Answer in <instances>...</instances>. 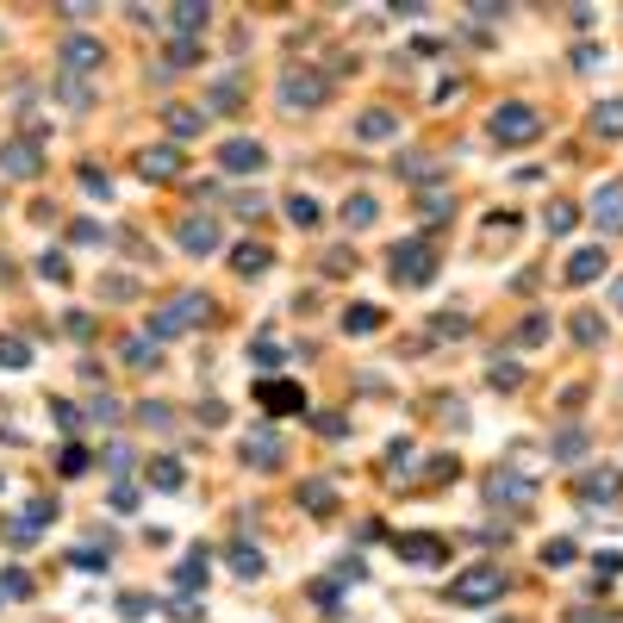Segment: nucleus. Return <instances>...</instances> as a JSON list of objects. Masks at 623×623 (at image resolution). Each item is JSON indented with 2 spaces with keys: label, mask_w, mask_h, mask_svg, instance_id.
<instances>
[{
  "label": "nucleus",
  "mask_w": 623,
  "mask_h": 623,
  "mask_svg": "<svg viewBox=\"0 0 623 623\" xmlns=\"http://www.w3.org/2000/svg\"><path fill=\"white\" fill-rule=\"evenodd\" d=\"M487 380H493L498 393H511V386H517V380H523V368H517V362H505V356H498V362H493V374H487Z\"/></svg>",
  "instance_id": "45"
},
{
  "label": "nucleus",
  "mask_w": 623,
  "mask_h": 623,
  "mask_svg": "<svg viewBox=\"0 0 623 623\" xmlns=\"http://www.w3.org/2000/svg\"><path fill=\"white\" fill-rule=\"evenodd\" d=\"M393 131H399V119H393L386 107H368V113L356 119V137H362V143H386Z\"/></svg>",
  "instance_id": "18"
},
{
  "label": "nucleus",
  "mask_w": 623,
  "mask_h": 623,
  "mask_svg": "<svg viewBox=\"0 0 623 623\" xmlns=\"http://www.w3.org/2000/svg\"><path fill=\"white\" fill-rule=\"evenodd\" d=\"M268 262H274L268 244H238V249H231V268H238V274H262Z\"/></svg>",
  "instance_id": "28"
},
{
  "label": "nucleus",
  "mask_w": 623,
  "mask_h": 623,
  "mask_svg": "<svg viewBox=\"0 0 623 623\" xmlns=\"http://www.w3.org/2000/svg\"><path fill=\"white\" fill-rule=\"evenodd\" d=\"M238 100H244V82H219V88L206 94V107H212V113H225V107H238Z\"/></svg>",
  "instance_id": "39"
},
{
  "label": "nucleus",
  "mask_w": 623,
  "mask_h": 623,
  "mask_svg": "<svg viewBox=\"0 0 623 623\" xmlns=\"http://www.w3.org/2000/svg\"><path fill=\"white\" fill-rule=\"evenodd\" d=\"M593 131H599V137H623V100L593 107Z\"/></svg>",
  "instance_id": "33"
},
{
  "label": "nucleus",
  "mask_w": 623,
  "mask_h": 623,
  "mask_svg": "<svg viewBox=\"0 0 623 623\" xmlns=\"http://www.w3.org/2000/svg\"><path fill=\"white\" fill-rule=\"evenodd\" d=\"M0 593H6V599H31V580H25L19 567H6V574H0Z\"/></svg>",
  "instance_id": "49"
},
{
  "label": "nucleus",
  "mask_w": 623,
  "mask_h": 623,
  "mask_svg": "<svg viewBox=\"0 0 623 623\" xmlns=\"http://www.w3.org/2000/svg\"><path fill=\"white\" fill-rule=\"evenodd\" d=\"M137 418H143L150 430H169V424H175V405H169V399H143V405H137Z\"/></svg>",
  "instance_id": "36"
},
{
  "label": "nucleus",
  "mask_w": 623,
  "mask_h": 623,
  "mask_svg": "<svg viewBox=\"0 0 623 623\" xmlns=\"http://www.w3.org/2000/svg\"><path fill=\"white\" fill-rule=\"evenodd\" d=\"M574 555H580V549H574L567 536H555V542H542V567H567Z\"/></svg>",
  "instance_id": "43"
},
{
  "label": "nucleus",
  "mask_w": 623,
  "mask_h": 623,
  "mask_svg": "<svg viewBox=\"0 0 623 623\" xmlns=\"http://www.w3.org/2000/svg\"><path fill=\"white\" fill-rule=\"evenodd\" d=\"M63 324H69V337H75V343H88V337H94V318H88V312H69Z\"/></svg>",
  "instance_id": "55"
},
{
  "label": "nucleus",
  "mask_w": 623,
  "mask_h": 623,
  "mask_svg": "<svg viewBox=\"0 0 623 623\" xmlns=\"http://www.w3.org/2000/svg\"><path fill=\"white\" fill-rule=\"evenodd\" d=\"M175 244L187 249V255H212V249L225 244V231H219L212 219H181V225H175Z\"/></svg>",
  "instance_id": "12"
},
{
  "label": "nucleus",
  "mask_w": 623,
  "mask_h": 623,
  "mask_svg": "<svg viewBox=\"0 0 623 623\" xmlns=\"http://www.w3.org/2000/svg\"><path fill=\"white\" fill-rule=\"evenodd\" d=\"M517 343H523V350L549 343V318H542V312H530V318H523V331H517Z\"/></svg>",
  "instance_id": "41"
},
{
  "label": "nucleus",
  "mask_w": 623,
  "mask_h": 623,
  "mask_svg": "<svg viewBox=\"0 0 623 623\" xmlns=\"http://www.w3.org/2000/svg\"><path fill=\"white\" fill-rule=\"evenodd\" d=\"M255 405L268 411V418H287V411H299L306 405V393H299V380H255Z\"/></svg>",
  "instance_id": "9"
},
{
  "label": "nucleus",
  "mask_w": 623,
  "mask_h": 623,
  "mask_svg": "<svg viewBox=\"0 0 623 623\" xmlns=\"http://www.w3.org/2000/svg\"><path fill=\"white\" fill-rule=\"evenodd\" d=\"M249 356H255V368H274V362H281V350H274V343H262V337L249 343Z\"/></svg>",
  "instance_id": "56"
},
{
  "label": "nucleus",
  "mask_w": 623,
  "mask_h": 623,
  "mask_svg": "<svg viewBox=\"0 0 623 623\" xmlns=\"http://www.w3.org/2000/svg\"><path fill=\"white\" fill-rule=\"evenodd\" d=\"M50 517H56V505H50V498H31V505H25V517H19V523H25V530H31V536H44V523H50Z\"/></svg>",
  "instance_id": "37"
},
{
  "label": "nucleus",
  "mask_w": 623,
  "mask_h": 623,
  "mask_svg": "<svg viewBox=\"0 0 623 623\" xmlns=\"http://www.w3.org/2000/svg\"><path fill=\"white\" fill-rule=\"evenodd\" d=\"M542 225H549L555 238H567V231L580 225V206H574V200H549V212H542Z\"/></svg>",
  "instance_id": "25"
},
{
  "label": "nucleus",
  "mask_w": 623,
  "mask_h": 623,
  "mask_svg": "<svg viewBox=\"0 0 623 623\" xmlns=\"http://www.w3.org/2000/svg\"><path fill=\"white\" fill-rule=\"evenodd\" d=\"M611 306H618V312H623V281H611Z\"/></svg>",
  "instance_id": "61"
},
{
  "label": "nucleus",
  "mask_w": 623,
  "mask_h": 623,
  "mask_svg": "<svg viewBox=\"0 0 623 623\" xmlns=\"http://www.w3.org/2000/svg\"><path fill=\"white\" fill-rule=\"evenodd\" d=\"M312 424H318V437H331V443H337V437H350V424H343V418H337V411H318V418H312Z\"/></svg>",
  "instance_id": "53"
},
{
  "label": "nucleus",
  "mask_w": 623,
  "mask_h": 623,
  "mask_svg": "<svg viewBox=\"0 0 623 623\" xmlns=\"http://www.w3.org/2000/svg\"><path fill=\"white\" fill-rule=\"evenodd\" d=\"M505 586H511V574H498V567H468L462 580H449V599H455V605H493Z\"/></svg>",
  "instance_id": "4"
},
{
  "label": "nucleus",
  "mask_w": 623,
  "mask_h": 623,
  "mask_svg": "<svg viewBox=\"0 0 623 623\" xmlns=\"http://www.w3.org/2000/svg\"><path fill=\"white\" fill-rule=\"evenodd\" d=\"M599 574H605V580H618V574H623V555H618V549H605V555H599Z\"/></svg>",
  "instance_id": "58"
},
{
  "label": "nucleus",
  "mask_w": 623,
  "mask_h": 623,
  "mask_svg": "<svg viewBox=\"0 0 623 623\" xmlns=\"http://www.w3.org/2000/svg\"><path fill=\"white\" fill-rule=\"evenodd\" d=\"M437 337H468V312H443L437 318Z\"/></svg>",
  "instance_id": "52"
},
{
  "label": "nucleus",
  "mask_w": 623,
  "mask_h": 623,
  "mask_svg": "<svg viewBox=\"0 0 623 623\" xmlns=\"http://www.w3.org/2000/svg\"><path fill=\"white\" fill-rule=\"evenodd\" d=\"M88 411H94V424H119V418H125V405L113 399V393H100V399H94Z\"/></svg>",
  "instance_id": "46"
},
{
  "label": "nucleus",
  "mask_w": 623,
  "mask_h": 623,
  "mask_svg": "<svg viewBox=\"0 0 623 623\" xmlns=\"http://www.w3.org/2000/svg\"><path fill=\"white\" fill-rule=\"evenodd\" d=\"M125 362H131V368H156V362H162V343H156V337H125Z\"/></svg>",
  "instance_id": "26"
},
{
  "label": "nucleus",
  "mask_w": 623,
  "mask_h": 623,
  "mask_svg": "<svg viewBox=\"0 0 623 623\" xmlns=\"http://www.w3.org/2000/svg\"><path fill=\"white\" fill-rule=\"evenodd\" d=\"M131 505H137V487H125L119 480V487H113V511H131Z\"/></svg>",
  "instance_id": "59"
},
{
  "label": "nucleus",
  "mask_w": 623,
  "mask_h": 623,
  "mask_svg": "<svg viewBox=\"0 0 623 623\" xmlns=\"http://www.w3.org/2000/svg\"><path fill=\"white\" fill-rule=\"evenodd\" d=\"M50 418H56V430H63V437H75V430H82V411H75L69 399H50Z\"/></svg>",
  "instance_id": "42"
},
{
  "label": "nucleus",
  "mask_w": 623,
  "mask_h": 623,
  "mask_svg": "<svg viewBox=\"0 0 623 623\" xmlns=\"http://www.w3.org/2000/svg\"><path fill=\"white\" fill-rule=\"evenodd\" d=\"M299 505H306V511H337V487H331V480H306V487H299Z\"/></svg>",
  "instance_id": "30"
},
{
  "label": "nucleus",
  "mask_w": 623,
  "mask_h": 623,
  "mask_svg": "<svg viewBox=\"0 0 623 623\" xmlns=\"http://www.w3.org/2000/svg\"><path fill=\"white\" fill-rule=\"evenodd\" d=\"M549 449H555V462H580V455H586V430H580V424H574V430H555Z\"/></svg>",
  "instance_id": "31"
},
{
  "label": "nucleus",
  "mask_w": 623,
  "mask_h": 623,
  "mask_svg": "<svg viewBox=\"0 0 623 623\" xmlns=\"http://www.w3.org/2000/svg\"><path fill=\"white\" fill-rule=\"evenodd\" d=\"M69 561H75L82 574H107V555H100V549H69Z\"/></svg>",
  "instance_id": "48"
},
{
  "label": "nucleus",
  "mask_w": 623,
  "mask_h": 623,
  "mask_svg": "<svg viewBox=\"0 0 623 623\" xmlns=\"http://www.w3.org/2000/svg\"><path fill=\"white\" fill-rule=\"evenodd\" d=\"M82 187H88V194H94V200H107V194H113V181H107V175H100V169H82Z\"/></svg>",
  "instance_id": "54"
},
{
  "label": "nucleus",
  "mask_w": 623,
  "mask_h": 623,
  "mask_svg": "<svg viewBox=\"0 0 623 623\" xmlns=\"http://www.w3.org/2000/svg\"><path fill=\"white\" fill-rule=\"evenodd\" d=\"M536 137H542L536 107H523V100H505V107H493V143H536Z\"/></svg>",
  "instance_id": "3"
},
{
  "label": "nucleus",
  "mask_w": 623,
  "mask_h": 623,
  "mask_svg": "<svg viewBox=\"0 0 623 623\" xmlns=\"http://www.w3.org/2000/svg\"><path fill=\"white\" fill-rule=\"evenodd\" d=\"M374 219H380V206H374L368 194H350V200H343V225H350V231H362Z\"/></svg>",
  "instance_id": "29"
},
{
  "label": "nucleus",
  "mask_w": 623,
  "mask_h": 623,
  "mask_svg": "<svg viewBox=\"0 0 623 623\" xmlns=\"http://www.w3.org/2000/svg\"><path fill=\"white\" fill-rule=\"evenodd\" d=\"M100 293H107V299H137V281H131V274H119V281L107 274V281H100Z\"/></svg>",
  "instance_id": "50"
},
{
  "label": "nucleus",
  "mask_w": 623,
  "mask_h": 623,
  "mask_svg": "<svg viewBox=\"0 0 623 623\" xmlns=\"http://www.w3.org/2000/svg\"><path fill=\"white\" fill-rule=\"evenodd\" d=\"M393 549H399V561H405V567H430V574L449 561V549H443L437 536H393Z\"/></svg>",
  "instance_id": "11"
},
{
  "label": "nucleus",
  "mask_w": 623,
  "mask_h": 623,
  "mask_svg": "<svg viewBox=\"0 0 623 623\" xmlns=\"http://www.w3.org/2000/svg\"><path fill=\"white\" fill-rule=\"evenodd\" d=\"M605 262H611L605 249H580V255L567 262V281H574V287H593V281L605 274Z\"/></svg>",
  "instance_id": "20"
},
{
  "label": "nucleus",
  "mask_w": 623,
  "mask_h": 623,
  "mask_svg": "<svg viewBox=\"0 0 623 623\" xmlns=\"http://www.w3.org/2000/svg\"><path fill=\"white\" fill-rule=\"evenodd\" d=\"M38 274H44V281H69V255H63V249H44V255H38Z\"/></svg>",
  "instance_id": "40"
},
{
  "label": "nucleus",
  "mask_w": 623,
  "mask_h": 623,
  "mask_svg": "<svg viewBox=\"0 0 623 623\" xmlns=\"http://www.w3.org/2000/svg\"><path fill=\"white\" fill-rule=\"evenodd\" d=\"M580 493H586V505H605V498L623 493V474L618 468H593V474H580Z\"/></svg>",
  "instance_id": "15"
},
{
  "label": "nucleus",
  "mask_w": 623,
  "mask_h": 623,
  "mask_svg": "<svg viewBox=\"0 0 623 623\" xmlns=\"http://www.w3.org/2000/svg\"><path fill=\"white\" fill-rule=\"evenodd\" d=\"M56 100H63V107H88V88H82L75 75H63V82H56Z\"/></svg>",
  "instance_id": "47"
},
{
  "label": "nucleus",
  "mask_w": 623,
  "mask_h": 623,
  "mask_svg": "<svg viewBox=\"0 0 623 623\" xmlns=\"http://www.w3.org/2000/svg\"><path fill=\"white\" fill-rule=\"evenodd\" d=\"M206 19H212V6H200V0H187V6H169V25H175L181 38H194Z\"/></svg>",
  "instance_id": "23"
},
{
  "label": "nucleus",
  "mask_w": 623,
  "mask_h": 623,
  "mask_svg": "<svg viewBox=\"0 0 623 623\" xmlns=\"http://www.w3.org/2000/svg\"><path fill=\"white\" fill-rule=\"evenodd\" d=\"M212 312H219V306H212V293H194V287H187V293L162 299V306L150 312V324H143V331H150L156 343H169V337H181V331H200V324H212Z\"/></svg>",
  "instance_id": "1"
},
{
  "label": "nucleus",
  "mask_w": 623,
  "mask_h": 623,
  "mask_svg": "<svg viewBox=\"0 0 623 623\" xmlns=\"http://www.w3.org/2000/svg\"><path fill=\"white\" fill-rule=\"evenodd\" d=\"M386 268H393L399 287H430V281H437V249L430 244H393Z\"/></svg>",
  "instance_id": "2"
},
{
  "label": "nucleus",
  "mask_w": 623,
  "mask_h": 623,
  "mask_svg": "<svg viewBox=\"0 0 623 623\" xmlns=\"http://www.w3.org/2000/svg\"><path fill=\"white\" fill-rule=\"evenodd\" d=\"M244 462L249 468H281V462H287V443H281L274 430H249L244 437Z\"/></svg>",
  "instance_id": "14"
},
{
  "label": "nucleus",
  "mask_w": 623,
  "mask_h": 623,
  "mask_svg": "<svg viewBox=\"0 0 623 623\" xmlns=\"http://www.w3.org/2000/svg\"><path fill=\"white\" fill-rule=\"evenodd\" d=\"M206 561H212V555H206V549H194V555H187V561L175 567V586H181V593H194V586H206Z\"/></svg>",
  "instance_id": "27"
},
{
  "label": "nucleus",
  "mask_w": 623,
  "mask_h": 623,
  "mask_svg": "<svg viewBox=\"0 0 623 623\" xmlns=\"http://www.w3.org/2000/svg\"><path fill=\"white\" fill-rule=\"evenodd\" d=\"M487 505L530 511V505H536V480H523V474H487Z\"/></svg>",
  "instance_id": "10"
},
{
  "label": "nucleus",
  "mask_w": 623,
  "mask_h": 623,
  "mask_svg": "<svg viewBox=\"0 0 623 623\" xmlns=\"http://www.w3.org/2000/svg\"><path fill=\"white\" fill-rule=\"evenodd\" d=\"M181 480H187V468H181V462H169V455H162V462H150V487L181 493Z\"/></svg>",
  "instance_id": "32"
},
{
  "label": "nucleus",
  "mask_w": 623,
  "mask_h": 623,
  "mask_svg": "<svg viewBox=\"0 0 623 623\" xmlns=\"http://www.w3.org/2000/svg\"><path fill=\"white\" fill-rule=\"evenodd\" d=\"M281 107L287 113H306V107H324V94H331V82L318 75V69H293V75H281Z\"/></svg>",
  "instance_id": "5"
},
{
  "label": "nucleus",
  "mask_w": 623,
  "mask_h": 623,
  "mask_svg": "<svg viewBox=\"0 0 623 623\" xmlns=\"http://www.w3.org/2000/svg\"><path fill=\"white\" fill-rule=\"evenodd\" d=\"M0 368H31V343H19V337H0Z\"/></svg>",
  "instance_id": "38"
},
{
  "label": "nucleus",
  "mask_w": 623,
  "mask_h": 623,
  "mask_svg": "<svg viewBox=\"0 0 623 623\" xmlns=\"http://www.w3.org/2000/svg\"><path fill=\"white\" fill-rule=\"evenodd\" d=\"M137 175H143V181H175V175H181V150H175V143L137 150Z\"/></svg>",
  "instance_id": "13"
},
{
  "label": "nucleus",
  "mask_w": 623,
  "mask_h": 623,
  "mask_svg": "<svg viewBox=\"0 0 623 623\" xmlns=\"http://www.w3.org/2000/svg\"><path fill=\"white\" fill-rule=\"evenodd\" d=\"M380 324H386L380 306H350V312H343V331H350V337H374Z\"/></svg>",
  "instance_id": "22"
},
{
  "label": "nucleus",
  "mask_w": 623,
  "mask_h": 623,
  "mask_svg": "<svg viewBox=\"0 0 623 623\" xmlns=\"http://www.w3.org/2000/svg\"><path fill=\"white\" fill-rule=\"evenodd\" d=\"M399 181H411V187H430V181H437V156H418V150H405V156H399Z\"/></svg>",
  "instance_id": "21"
},
{
  "label": "nucleus",
  "mask_w": 623,
  "mask_h": 623,
  "mask_svg": "<svg viewBox=\"0 0 623 623\" xmlns=\"http://www.w3.org/2000/svg\"><path fill=\"white\" fill-rule=\"evenodd\" d=\"M150 611H156V599H143V593H125V599H119V618H125V623L150 618Z\"/></svg>",
  "instance_id": "44"
},
{
  "label": "nucleus",
  "mask_w": 623,
  "mask_h": 623,
  "mask_svg": "<svg viewBox=\"0 0 623 623\" xmlns=\"http://www.w3.org/2000/svg\"><path fill=\"white\" fill-rule=\"evenodd\" d=\"M169 611H175V618H181V623H200V618H206V611H200L194 599H169Z\"/></svg>",
  "instance_id": "57"
},
{
  "label": "nucleus",
  "mask_w": 623,
  "mask_h": 623,
  "mask_svg": "<svg viewBox=\"0 0 623 623\" xmlns=\"http://www.w3.org/2000/svg\"><path fill=\"white\" fill-rule=\"evenodd\" d=\"M219 169H225V175H262V169H268V150H262L255 137H225V143H219Z\"/></svg>",
  "instance_id": "7"
},
{
  "label": "nucleus",
  "mask_w": 623,
  "mask_h": 623,
  "mask_svg": "<svg viewBox=\"0 0 623 623\" xmlns=\"http://www.w3.org/2000/svg\"><path fill=\"white\" fill-rule=\"evenodd\" d=\"M574 623H611L605 611H574Z\"/></svg>",
  "instance_id": "60"
},
{
  "label": "nucleus",
  "mask_w": 623,
  "mask_h": 623,
  "mask_svg": "<svg viewBox=\"0 0 623 623\" xmlns=\"http://www.w3.org/2000/svg\"><path fill=\"white\" fill-rule=\"evenodd\" d=\"M574 343H586V350L605 343V318H599V312H580V318H574Z\"/></svg>",
  "instance_id": "35"
},
{
  "label": "nucleus",
  "mask_w": 623,
  "mask_h": 623,
  "mask_svg": "<svg viewBox=\"0 0 623 623\" xmlns=\"http://www.w3.org/2000/svg\"><path fill=\"white\" fill-rule=\"evenodd\" d=\"M0 169H6L13 181H31V175H44V150H38V137H6V150H0Z\"/></svg>",
  "instance_id": "8"
},
{
  "label": "nucleus",
  "mask_w": 623,
  "mask_h": 623,
  "mask_svg": "<svg viewBox=\"0 0 623 623\" xmlns=\"http://www.w3.org/2000/svg\"><path fill=\"white\" fill-rule=\"evenodd\" d=\"M88 462H94V455H88L82 443H69V449H56V474H63V480H75V474H88Z\"/></svg>",
  "instance_id": "34"
},
{
  "label": "nucleus",
  "mask_w": 623,
  "mask_h": 623,
  "mask_svg": "<svg viewBox=\"0 0 623 623\" xmlns=\"http://www.w3.org/2000/svg\"><path fill=\"white\" fill-rule=\"evenodd\" d=\"M94 69H107V44H94L88 31H69L63 38V75H94Z\"/></svg>",
  "instance_id": "6"
},
{
  "label": "nucleus",
  "mask_w": 623,
  "mask_h": 623,
  "mask_svg": "<svg viewBox=\"0 0 623 623\" xmlns=\"http://www.w3.org/2000/svg\"><path fill=\"white\" fill-rule=\"evenodd\" d=\"M225 561H231V574H238V580H262V574H268V561H262V549H255V542H231V555H225Z\"/></svg>",
  "instance_id": "19"
},
{
  "label": "nucleus",
  "mask_w": 623,
  "mask_h": 623,
  "mask_svg": "<svg viewBox=\"0 0 623 623\" xmlns=\"http://www.w3.org/2000/svg\"><path fill=\"white\" fill-rule=\"evenodd\" d=\"M100 462H107L113 474H125V468H131L137 455H131V443H107V455H100Z\"/></svg>",
  "instance_id": "51"
},
{
  "label": "nucleus",
  "mask_w": 623,
  "mask_h": 623,
  "mask_svg": "<svg viewBox=\"0 0 623 623\" xmlns=\"http://www.w3.org/2000/svg\"><path fill=\"white\" fill-rule=\"evenodd\" d=\"M287 219H293V225H299V231H312V225H318V219H324V206H318V200H312V194H287Z\"/></svg>",
  "instance_id": "24"
},
{
  "label": "nucleus",
  "mask_w": 623,
  "mask_h": 623,
  "mask_svg": "<svg viewBox=\"0 0 623 623\" xmlns=\"http://www.w3.org/2000/svg\"><path fill=\"white\" fill-rule=\"evenodd\" d=\"M162 125H169V137H175V143H187V137H200V131H206V113H200V107H169Z\"/></svg>",
  "instance_id": "16"
},
{
  "label": "nucleus",
  "mask_w": 623,
  "mask_h": 623,
  "mask_svg": "<svg viewBox=\"0 0 623 623\" xmlns=\"http://www.w3.org/2000/svg\"><path fill=\"white\" fill-rule=\"evenodd\" d=\"M593 219H599V231H623V187H599L593 194Z\"/></svg>",
  "instance_id": "17"
}]
</instances>
